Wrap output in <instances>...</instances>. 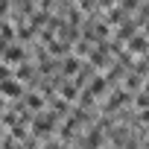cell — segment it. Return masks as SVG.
Instances as JSON below:
<instances>
[{
	"instance_id": "obj_3",
	"label": "cell",
	"mask_w": 149,
	"mask_h": 149,
	"mask_svg": "<svg viewBox=\"0 0 149 149\" xmlns=\"http://www.w3.org/2000/svg\"><path fill=\"white\" fill-rule=\"evenodd\" d=\"M134 105H137V108H143V111H149V94L143 91L140 97H134Z\"/></svg>"
},
{
	"instance_id": "obj_2",
	"label": "cell",
	"mask_w": 149,
	"mask_h": 149,
	"mask_svg": "<svg viewBox=\"0 0 149 149\" xmlns=\"http://www.w3.org/2000/svg\"><path fill=\"white\" fill-rule=\"evenodd\" d=\"M129 53H132V56H146V53H149V38H146V35H134V38L129 41Z\"/></svg>"
},
{
	"instance_id": "obj_6",
	"label": "cell",
	"mask_w": 149,
	"mask_h": 149,
	"mask_svg": "<svg viewBox=\"0 0 149 149\" xmlns=\"http://www.w3.org/2000/svg\"><path fill=\"white\" fill-rule=\"evenodd\" d=\"M146 94H149V82H146Z\"/></svg>"
},
{
	"instance_id": "obj_1",
	"label": "cell",
	"mask_w": 149,
	"mask_h": 149,
	"mask_svg": "<svg viewBox=\"0 0 149 149\" xmlns=\"http://www.w3.org/2000/svg\"><path fill=\"white\" fill-rule=\"evenodd\" d=\"M53 126H56V114H38V117L32 120V129H35V134L53 132Z\"/></svg>"
},
{
	"instance_id": "obj_5",
	"label": "cell",
	"mask_w": 149,
	"mask_h": 149,
	"mask_svg": "<svg viewBox=\"0 0 149 149\" xmlns=\"http://www.w3.org/2000/svg\"><path fill=\"white\" fill-rule=\"evenodd\" d=\"M26 105H29V108H41V97H38V94H29V97H26Z\"/></svg>"
},
{
	"instance_id": "obj_7",
	"label": "cell",
	"mask_w": 149,
	"mask_h": 149,
	"mask_svg": "<svg viewBox=\"0 0 149 149\" xmlns=\"http://www.w3.org/2000/svg\"><path fill=\"white\" fill-rule=\"evenodd\" d=\"M85 149H88V146H85Z\"/></svg>"
},
{
	"instance_id": "obj_4",
	"label": "cell",
	"mask_w": 149,
	"mask_h": 149,
	"mask_svg": "<svg viewBox=\"0 0 149 149\" xmlns=\"http://www.w3.org/2000/svg\"><path fill=\"white\" fill-rule=\"evenodd\" d=\"M3 91H6V97H18V91H21V88H18V85H15L12 79H6V85H3Z\"/></svg>"
}]
</instances>
